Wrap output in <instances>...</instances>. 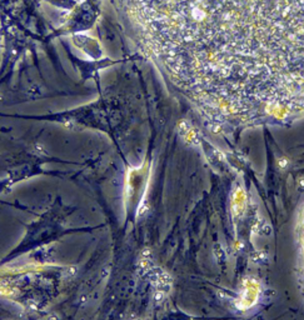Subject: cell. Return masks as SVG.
Returning <instances> with one entry per match:
<instances>
[{"mask_svg":"<svg viewBox=\"0 0 304 320\" xmlns=\"http://www.w3.org/2000/svg\"><path fill=\"white\" fill-rule=\"evenodd\" d=\"M185 90L228 113L304 110V0H131Z\"/></svg>","mask_w":304,"mask_h":320,"instance_id":"6da1fadb","label":"cell"}]
</instances>
